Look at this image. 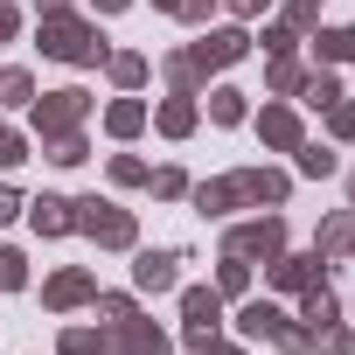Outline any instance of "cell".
Wrapping results in <instances>:
<instances>
[{
	"label": "cell",
	"instance_id": "1",
	"mask_svg": "<svg viewBox=\"0 0 355 355\" xmlns=\"http://www.w3.org/2000/svg\"><path fill=\"white\" fill-rule=\"evenodd\" d=\"M42 56H63V63H105V42H98L84 21L49 15V21H42Z\"/></svg>",
	"mask_w": 355,
	"mask_h": 355
},
{
	"label": "cell",
	"instance_id": "2",
	"mask_svg": "<svg viewBox=\"0 0 355 355\" xmlns=\"http://www.w3.org/2000/svg\"><path fill=\"white\" fill-rule=\"evenodd\" d=\"M77 209H84V216H77V230H91L98 244H112V251H125V244H132V216H125V209H112V202H98V196H91V202H77Z\"/></svg>",
	"mask_w": 355,
	"mask_h": 355
},
{
	"label": "cell",
	"instance_id": "3",
	"mask_svg": "<svg viewBox=\"0 0 355 355\" xmlns=\"http://www.w3.org/2000/svg\"><path fill=\"white\" fill-rule=\"evenodd\" d=\"M182 313H189V348H196V355H209V348H216V320H223V300L196 286V293H182Z\"/></svg>",
	"mask_w": 355,
	"mask_h": 355
},
{
	"label": "cell",
	"instance_id": "4",
	"mask_svg": "<svg viewBox=\"0 0 355 355\" xmlns=\"http://www.w3.org/2000/svg\"><path fill=\"white\" fill-rule=\"evenodd\" d=\"M77 119H84V91H49V98L35 105V132H42V139H63Z\"/></svg>",
	"mask_w": 355,
	"mask_h": 355
},
{
	"label": "cell",
	"instance_id": "5",
	"mask_svg": "<svg viewBox=\"0 0 355 355\" xmlns=\"http://www.w3.org/2000/svg\"><path fill=\"white\" fill-rule=\"evenodd\" d=\"M279 251H286V230H279V216L230 230V258H279Z\"/></svg>",
	"mask_w": 355,
	"mask_h": 355
},
{
	"label": "cell",
	"instance_id": "6",
	"mask_svg": "<svg viewBox=\"0 0 355 355\" xmlns=\"http://www.w3.org/2000/svg\"><path fill=\"white\" fill-rule=\"evenodd\" d=\"M174 265H182V251H139L132 279H139L146 293H167V286H174Z\"/></svg>",
	"mask_w": 355,
	"mask_h": 355
},
{
	"label": "cell",
	"instance_id": "7",
	"mask_svg": "<svg viewBox=\"0 0 355 355\" xmlns=\"http://www.w3.org/2000/svg\"><path fill=\"white\" fill-rule=\"evenodd\" d=\"M244 49H251V42H244V28H216V35H202V42H196V63H202V70H209V63H237Z\"/></svg>",
	"mask_w": 355,
	"mask_h": 355
},
{
	"label": "cell",
	"instance_id": "8",
	"mask_svg": "<svg viewBox=\"0 0 355 355\" xmlns=\"http://www.w3.org/2000/svg\"><path fill=\"white\" fill-rule=\"evenodd\" d=\"M237 327H244V341H279V334H286V313L265 306V300H251V306L237 313Z\"/></svg>",
	"mask_w": 355,
	"mask_h": 355
},
{
	"label": "cell",
	"instance_id": "9",
	"mask_svg": "<svg viewBox=\"0 0 355 355\" xmlns=\"http://www.w3.org/2000/svg\"><path fill=\"white\" fill-rule=\"evenodd\" d=\"M119 355H167V334L153 320H125L119 327Z\"/></svg>",
	"mask_w": 355,
	"mask_h": 355
},
{
	"label": "cell",
	"instance_id": "10",
	"mask_svg": "<svg viewBox=\"0 0 355 355\" xmlns=\"http://www.w3.org/2000/svg\"><path fill=\"white\" fill-rule=\"evenodd\" d=\"M237 196H244V202H286V174L244 167V174H237Z\"/></svg>",
	"mask_w": 355,
	"mask_h": 355
},
{
	"label": "cell",
	"instance_id": "11",
	"mask_svg": "<svg viewBox=\"0 0 355 355\" xmlns=\"http://www.w3.org/2000/svg\"><path fill=\"white\" fill-rule=\"evenodd\" d=\"M237 202H244V196H237V174H223V182H202V189H196V209H202V216H230Z\"/></svg>",
	"mask_w": 355,
	"mask_h": 355
},
{
	"label": "cell",
	"instance_id": "12",
	"mask_svg": "<svg viewBox=\"0 0 355 355\" xmlns=\"http://www.w3.org/2000/svg\"><path fill=\"white\" fill-rule=\"evenodd\" d=\"M258 132H265V146H293V153H300V119H293L286 105H272V112L258 119Z\"/></svg>",
	"mask_w": 355,
	"mask_h": 355
},
{
	"label": "cell",
	"instance_id": "13",
	"mask_svg": "<svg viewBox=\"0 0 355 355\" xmlns=\"http://www.w3.org/2000/svg\"><path fill=\"white\" fill-rule=\"evenodd\" d=\"M42 300H49V306H77V300H91V272H63V279H49Z\"/></svg>",
	"mask_w": 355,
	"mask_h": 355
},
{
	"label": "cell",
	"instance_id": "14",
	"mask_svg": "<svg viewBox=\"0 0 355 355\" xmlns=\"http://www.w3.org/2000/svg\"><path fill=\"white\" fill-rule=\"evenodd\" d=\"M35 230H42V237H63V230H77V216H70V202H56V196H42V202H35Z\"/></svg>",
	"mask_w": 355,
	"mask_h": 355
},
{
	"label": "cell",
	"instance_id": "15",
	"mask_svg": "<svg viewBox=\"0 0 355 355\" xmlns=\"http://www.w3.org/2000/svg\"><path fill=\"white\" fill-rule=\"evenodd\" d=\"M63 355H119V341L112 334H91V327H70L63 334Z\"/></svg>",
	"mask_w": 355,
	"mask_h": 355
},
{
	"label": "cell",
	"instance_id": "16",
	"mask_svg": "<svg viewBox=\"0 0 355 355\" xmlns=\"http://www.w3.org/2000/svg\"><path fill=\"white\" fill-rule=\"evenodd\" d=\"M189 125H196V105H189V91H182V98H167V105H160V132H167V139H182Z\"/></svg>",
	"mask_w": 355,
	"mask_h": 355
},
{
	"label": "cell",
	"instance_id": "17",
	"mask_svg": "<svg viewBox=\"0 0 355 355\" xmlns=\"http://www.w3.org/2000/svg\"><path fill=\"white\" fill-rule=\"evenodd\" d=\"M105 125H112L119 139H132V132L146 125V105H132V98H125V105H112V112H105Z\"/></svg>",
	"mask_w": 355,
	"mask_h": 355
},
{
	"label": "cell",
	"instance_id": "18",
	"mask_svg": "<svg viewBox=\"0 0 355 355\" xmlns=\"http://www.w3.org/2000/svg\"><path fill=\"white\" fill-rule=\"evenodd\" d=\"M313 265L320 258H272V279L279 286H313Z\"/></svg>",
	"mask_w": 355,
	"mask_h": 355
},
{
	"label": "cell",
	"instance_id": "19",
	"mask_svg": "<svg viewBox=\"0 0 355 355\" xmlns=\"http://www.w3.org/2000/svg\"><path fill=\"white\" fill-rule=\"evenodd\" d=\"M306 320H313V334L334 327V293H327V286H306Z\"/></svg>",
	"mask_w": 355,
	"mask_h": 355
},
{
	"label": "cell",
	"instance_id": "20",
	"mask_svg": "<svg viewBox=\"0 0 355 355\" xmlns=\"http://www.w3.org/2000/svg\"><path fill=\"white\" fill-rule=\"evenodd\" d=\"M320 56L327 63H355V28H327L320 35Z\"/></svg>",
	"mask_w": 355,
	"mask_h": 355
},
{
	"label": "cell",
	"instance_id": "21",
	"mask_svg": "<svg viewBox=\"0 0 355 355\" xmlns=\"http://www.w3.org/2000/svg\"><path fill=\"white\" fill-rule=\"evenodd\" d=\"M209 119H216V125H237V119H244V91H216V98H209Z\"/></svg>",
	"mask_w": 355,
	"mask_h": 355
},
{
	"label": "cell",
	"instance_id": "22",
	"mask_svg": "<svg viewBox=\"0 0 355 355\" xmlns=\"http://www.w3.org/2000/svg\"><path fill=\"white\" fill-rule=\"evenodd\" d=\"M0 98H8V105H28V98H35L28 70H0Z\"/></svg>",
	"mask_w": 355,
	"mask_h": 355
},
{
	"label": "cell",
	"instance_id": "23",
	"mask_svg": "<svg viewBox=\"0 0 355 355\" xmlns=\"http://www.w3.org/2000/svg\"><path fill=\"white\" fill-rule=\"evenodd\" d=\"M167 77H174V91H196L202 63H196V56H167Z\"/></svg>",
	"mask_w": 355,
	"mask_h": 355
},
{
	"label": "cell",
	"instance_id": "24",
	"mask_svg": "<svg viewBox=\"0 0 355 355\" xmlns=\"http://www.w3.org/2000/svg\"><path fill=\"white\" fill-rule=\"evenodd\" d=\"M0 286H8V293L28 286V258H21V251H0Z\"/></svg>",
	"mask_w": 355,
	"mask_h": 355
},
{
	"label": "cell",
	"instance_id": "25",
	"mask_svg": "<svg viewBox=\"0 0 355 355\" xmlns=\"http://www.w3.org/2000/svg\"><path fill=\"white\" fill-rule=\"evenodd\" d=\"M49 160H56V167H77V160H84V139H77V132L49 139Z\"/></svg>",
	"mask_w": 355,
	"mask_h": 355
},
{
	"label": "cell",
	"instance_id": "26",
	"mask_svg": "<svg viewBox=\"0 0 355 355\" xmlns=\"http://www.w3.org/2000/svg\"><path fill=\"white\" fill-rule=\"evenodd\" d=\"M112 77H119V84H125V91H132V84H139V77H146V56H112Z\"/></svg>",
	"mask_w": 355,
	"mask_h": 355
},
{
	"label": "cell",
	"instance_id": "27",
	"mask_svg": "<svg viewBox=\"0 0 355 355\" xmlns=\"http://www.w3.org/2000/svg\"><path fill=\"white\" fill-rule=\"evenodd\" d=\"M334 98H341V84H334V77H327V70H320V77H313V84H306V105H320V112H327V105H334Z\"/></svg>",
	"mask_w": 355,
	"mask_h": 355
},
{
	"label": "cell",
	"instance_id": "28",
	"mask_svg": "<svg viewBox=\"0 0 355 355\" xmlns=\"http://www.w3.org/2000/svg\"><path fill=\"white\" fill-rule=\"evenodd\" d=\"M300 174H334V153L327 146H300Z\"/></svg>",
	"mask_w": 355,
	"mask_h": 355
},
{
	"label": "cell",
	"instance_id": "29",
	"mask_svg": "<svg viewBox=\"0 0 355 355\" xmlns=\"http://www.w3.org/2000/svg\"><path fill=\"white\" fill-rule=\"evenodd\" d=\"M244 279H251V265H244V258H223V272H216V286H223V293H244Z\"/></svg>",
	"mask_w": 355,
	"mask_h": 355
},
{
	"label": "cell",
	"instance_id": "30",
	"mask_svg": "<svg viewBox=\"0 0 355 355\" xmlns=\"http://www.w3.org/2000/svg\"><path fill=\"white\" fill-rule=\"evenodd\" d=\"M327 125H334L341 139H355V105H341V98H334V105H327Z\"/></svg>",
	"mask_w": 355,
	"mask_h": 355
},
{
	"label": "cell",
	"instance_id": "31",
	"mask_svg": "<svg viewBox=\"0 0 355 355\" xmlns=\"http://www.w3.org/2000/svg\"><path fill=\"white\" fill-rule=\"evenodd\" d=\"M306 77H300V63H272V91H300Z\"/></svg>",
	"mask_w": 355,
	"mask_h": 355
},
{
	"label": "cell",
	"instance_id": "32",
	"mask_svg": "<svg viewBox=\"0 0 355 355\" xmlns=\"http://www.w3.org/2000/svg\"><path fill=\"white\" fill-rule=\"evenodd\" d=\"M98 313H105L112 327H125V320H132V300H119V293H112V300H98Z\"/></svg>",
	"mask_w": 355,
	"mask_h": 355
},
{
	"label": "cell",
	"instance_id": "33",
	"mask_svg": "<svg viewBox=\"0 0 355 355\" xmlns=\"http://www.w3.org/2000/svg\"><path fill=\"white\" fill-rule=\"evenodd\" d=\"M153 196H189V182H182L174 167H160V174H153Z\"/></svg>",
	"mask_w": 355,
	"mask_h": 355
},
{
	"label": "cell",
	"instance_id": "34",
	"mask_svg": "<svg viewBox=\"0 0 355 355\" xmlns=\"http://www.w3.org/2000/svg\"><path fill=\"white\" fill-rule=\"evenodd\" d=\"M15 160H28V146H21V132H0V167H15Z\"/></svg>",
	"mask_w": 355,
	"mask_h": 355
},
{
	"label": "cell",
	"instance_id": "35",
	"mask_svg": "<svg viewBox=\"0 0 355 355\" xmlns=\"http://www.w3.org/2000/svg\"><path fill=\"white\" fill-rule=\"evenodd\" d=\"M348 237H355V223H348V216H327V230H320V244H348Z\"/></svg>",
	"mask_w": 355,
	"mask_h": 355
},
{
	"label": "cell",
	"instance_id": "36",
	"mask_svg": "<svg viewBox=\"0 0 355 355\" xmlns=\"http://www.w3.org/2000/svg\"><path fill=\"white\" fill-rule=\"evenodd\" d=\"M112 182H125V189H132V182H146V167H139V160H112Z\"/></svg>",
	"mask_w": 355,
	"mask_h": 355
},
{
	"label": "cell",
	"instance_id": "37",
	"mask_svg": "<svg viewBox=\"0 0 355 355\" xmlns=\"http://www.w3.org/2000/svg\"><path fill=\"white\" fill-rule=\"evenodd\" d=\"M320 355H348V334L341 327H320Z\"/></svg>",
	"mask_w": 355,
	"mask_h": 355
},
{
	"label": "cell",
	"instance_id": "38",
	"mask_svg": "<svg viewBox=\"0 0 355 355\" xmlns=\"http://www.w3.org/2000/svg\"><path fill=\"white\" fill-rule=\"evenodd\" d=\"M209 8H216V0H182L174 15H182V21H209Z\"/></svg>",
	"mask_w": 355,
	"mask_h": 355
},
{
	"label": "cell",
	"instance_id": "39",
	"mask_svg": "<svg viewBox=\"0 0 355 355\" xmlns=\"http://www.w3.org/2000/svg\"><path fill=\"white\" fill-rule=\"evenodd\" d=\"M15 216H21V196H15V189H0V223H15Z\"/></svg>",
	"mask_w": 355,
	"mask_h": 355
},
{
	"label": "cell",
	"instance_id": "40",
	"mask_svg": "<svg viewBox=\"0 0 355 355\" xmlns=\"http://www.w3.org/2000/svg\"><path fill=\"white\" fill-rule=\"evenodd\" d=\"M15 35V8H0V42H8Z\"/></svg>",
	"mask_w": 355,
	"mask_h": 355
},
{
	"label": "cell",
	"instance_id": "41",
	"mask_svg": "<svg viewBox=\"0 0 355 355\" xmlns=\"http://www.w3.org/2000/svg\"><path fill=\"white\" fill-rule=\"evenodd\" d=\"M35 8H42V15H63V8H70V0H35Z\"/></svg>",
	"mask_w": 355,
	"mask_h": 355
},
{
	"label": "cell",
	"instance_id": "42",
	"mask_svg": "<svg viewBox=\"0 0 355 355\" xmlns=\"http://www.w3.org/2000/svg\"><path fill=\"white\" fill-rule=\"evenodd\" d=\"M230 8H237V15H258V8H265V0H230Z\"/></svg>",
	"mask_w": 355,
	"mask_h": 355
},
{
	"label": "cell",
	"instance_id": "43",
	"mask_svg": "<svg viewBox=\"0 0 355 355\" xmlns=\"http://www.w3.org/2000/svg\"><path fill=\"white\" fill-rule=\"evenodd\" d=\"M98 8H105V15H119V8H125V0H98Z\"/></svg>",
	"mask_w": 355,
	"mask_h": 355
},
{
	"label": "cell",
	"instance_id": "44",
	"mask_svg": "<svg viewBox=\"0 0 355 355\" xmlns=\"http://www.w3.org/2000/svg\"><path fill=\"white\" fill-rule=\"evenodd\" d=\"M209 355H244V348H209Z\"/></svg>",
	"mask_w": 355,
	"mask_h": 355
},
{
	"label": "cell",
	"instance_id": "45",
	"mask_svg": "<svg viewBox=\"0 0 355 355\" xmlns=\"http://www.w3.org/2000/svg\"><path fill=\"white\" fill-rule=\"evenodd\" d=\"M153 8H182V0H153Z\"/></svg>",
	"mask_w": 355,
	"mask_h": 355
},
{
	"label": "cell",
	"instance_id": "46",
	"mask_svg": "<svg viewBox=\"0 0 355 355\" xmlns=\"http://www.w3.org/2000/svg\"><path fill=\"white\" fill-rule=\"evenodd\" d=\"M348 196H355V174H348Z\"/></svg>",
	"mask_w": 355,
	"mask_h": 355
},
{
	"label": "cell",
	"instance_id": "47",
	"mask_svg": "<svg viewBox=\"0 0 355 355\" xmlns=\"http://www.w3.org/2000/svg\"><path fill=\"white\" fill-rule=\"evenodd\" d=\"M348 251H355V237H348Z\"/></svg>",
	"mask_w": 355,
	"mask_h": 355
}]
</instances>
